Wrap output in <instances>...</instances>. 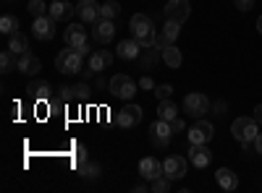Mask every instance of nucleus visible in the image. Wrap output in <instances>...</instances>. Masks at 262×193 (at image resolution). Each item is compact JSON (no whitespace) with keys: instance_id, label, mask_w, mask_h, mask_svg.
Instances as JSON below:
<instances>
[{"instance_id":"31","label":"nucleus","mask_w":262,"mask_h":193,"mask_svg":"<svg viewBox=\"0 0 262 193\" xmlns=\"http://www.w3.org/2000/svg\"><path fill=\"white\" fill-rule=\"evenodd\" d=\"M27 11L32 13V18H37V16H45L48 13V6H45V0H29Z\"/></svg>"},{"instance_id":"9","label":"nucleus","mask_w":262,"mask_h":193,"mask_svg":"<svg viewBox=\"0 0 262 193\" xmlns=\"http://www.w3.org/2000/svg\"><path fill=\"white\" fill-rule=\"evenodd\" d=\"M179 34H181V24H179V21H165L163 29L158 32V42H155V47H158V50L170 47L173 42L179 39Z\"/></svg>"},{"instance_id":"36","label":"nucleus","mask_w":262,"mask_h":193,"mask_svg":"<svg viewBox=\"0 0 262 193\" xmlns=\"http://www.w3.org/2000/svg\"><path fill=\"white\" fill-rule=\"evenodd\" d=\"M155 87H158V84L152 81L149 76H142V78H139V89H155Z\"/></svg>"},{"instance_id":"1","label":"nucleus","mask_w":262,"mask_h":193,"mask_svg":"<svg viewBox=\"0 0 262 193\" xmlns=\"http://www.w3.org/2000/svg\"><path fill=\"white\" fill-rule=\"evenodd\" d=\"M128 29H131V37H134L142 50H149V47H155V42H158V29L155 24H152V18L147 13H134L128 21Z\"/></svg>"},{"instance_id":"30","label":"nucleus","mask_w":262,"mask_h":193,"mask_svg":"<svg viewBox=\"0 0 262 193\" xmlns=\"http://www.w3.org/2000/svg\"><path fill=\"white\" fill-rule=\"evenodd\" d=\"M118 13H121V6L116 3V0H107V3L100 6V18H111L113 21Z\"/></svg>"},{"instance_id":"15","label":"nucleus","mask_w":262,"mask_h":193,"mask_svg":"<svg viewBox=\"0 0 262 193\" xmlns=\"http://www.w3.org/2000/svg\"><path fill=\"white\" fill-rule=\"evenodd\" d=\"M139 175H142V180H158V178H163L165 175L163 173V162L155 159V157L139 159Z\"/></svg>"},{"instance_id":"23","label":"nucleus","mask_w":262,"mask_h":193,"mask_svg":"<svg viewBox=\"0 0 262 193\" xmlns=\"http://www.w3.org/2000/svg\"><path fill=\"white\" fill-rule=\"evenodd\" d=\"M215 180H217V185H221L223 190H236L238 188V175L233 173V170H228V167H221L215 173Z\"/></svg>"},{"instance_id":"39","label":"nucleus","mask_w":262,"mask_h":193,"mask_svg":"<svg viewBox=\"0 0 262 193\" xmlns=\"http://www.w3.org/2000/svg\"><path fill=\"white\" fill-rule=\"evenodd\" d=\"M252 118H254V120L262 125V104H257V107H254V115H252Z\"/></svg>"},{"instance_id":"14","label":"nucleus","mask_w":262,"mask_h":193,"mask_svg":"<svg viewBox=\"0 0 262 193\" xmlns=\"http://www.w3.org/2000/svg\"><path fill=\"white\" fill-rule=\"evenodd\" d=\"M163 173H165V178H170V180H181V178L186 175V159L179 157V154H170V157L163 162Z\"/></svg>"},{"instance_id":"28","label":"nucleus","mask_w":262,"mask_h":193,"mask_svg":"<svg viewBox=\"0 0 262 193\" xmlns=\"http://www.w3.org/2000/svg\"><path fill=\"white\" fill-rule=\"evenodd\" d=\"M16 66H18L16 52H11V50H3V52H0V71H3V73H11Z\"/></svg>"},{"instance_id":"22","label":"nucleus","mask_w":262,"mask_h":193,"mask_svg":"<svg viewBox=\"0 0 262 193\" xmlns=\"http://www.w3.org/2000/svg\"><path fill=\"white\" fill-rule=\"evenodd\" d=\"M116 50H118L116 55H118V58H123V60H137V58H139V52H142V45H139V42H137L134 37H131V39H121Z\"/></svg>"},{"instance_id":"33","label":"nucleus","mask_w":262,"mask_h":193,"mask_svg":"<svg viewBox=\"0 0 262 193\" xmlns=\"http://www.w3.org/2000/svg\"><path fill=\"white\" fill-rule=\"evenodd\" d=\"M152 190H155V193H168V190H170V178H158V180H152Z\"/></svg>"},{"instance_id":"18","label":"nucleus","mask_w":262,"mask_h":193,"mask_svg":"<svg viewBox=\"0 0 262 193\" xmlns=\"http://www.w3.org/2000/svg\"><path fill=\"white\" fill-rule=\"evenodd\" d=\"M76 13H79V21H84V24H95L100 18V3L97 0H79Z\"/></svg>"},{"instance_id":"5","label":"nucleus","mask_w":262,"mask_h":193,"mask_svg":"<svg viewBox=\"0 0 262 193\" xmlns=\"http://www.w3.org/2000/svg\"><path fill=\"white\" fill-rule=\"evenodd\" d=\"M184 110H186V115H191V118H202V115L210 110V99H207L202 92H189V94L184 97Z\"/></svg>"},{"instance_id":"10","label":"nucleus","mask_w":262,"mask_h":193,"mask_svg":"<svg viewBox=\"0 0 262 193\" xmlns=\"http://www.w3.org/2000/svg\"><path fill=\"white\" fill-rule=\"evenodd\" d=\"M189 13H191L189 0H168L165 3V18L168 21H179V24H184V21L189 18Z\"/></svg>"},{"instance_id":"6","label":"nucleus","mask_w":262,"mask_h":193,"mask_svg":"<svg viewBox=\"0 0 262 193\" xmlns=\"http://www.w3.org/2000/svg\"><path fill=\"white\" fill-rule=\"evenodd\" d=\"M55 26H58V21H55L50 13L37 16L34 24H32V34H34L39 42H50V39L55 37Z\"/></svg>"},{"instance_id":"41","label":"nucleus","mask_w":262,"mask_h":193,"mask_svg":"<svg viewBox=\"0 0 262 193\" xmlns=\"http://www.w3.org/2000/svg\"><path fill=\"white\" fill-rule=\"evenodd\" d=\"M257 32H259V34H262V16H259V18H257Z\"/></svg>"},{"instance_id":"8","label":"nucleus","mask_w":262,"mask_h":193,"mask_svg":"<svg viewBox=\"0 0 262 193\" xmlns=\"http://www.w3.org/2000/svg\"><path fill=\"white\" fill-rule=\"evenodd\" d=\"M116 37V24L111 18H97L92 24V39L97 45H107V42H113Z\"/></svg>"},{"instance_id":"12","label":"nucleus","mask_w":262,"mask_h":193,"mask_svg":"<svg viewBox=\"0 0 262 193\" xmlns=\"http://www.w3.org/2000/svg\"><path fill=\"white\" fill-rule=\"evenodd\" d=\"M63 39H66V47H74V50H81V47L90 45V34H86V29H81L79 24H71L66 29Z\"/></svg>"},{"instance_id":"11","label":"nucleus","mask_w":262,"mask_h":193,"mask_svg":"<svg viewBox=\"0 0 262 193\" xmlns=\"http://www.w3.org/2000/svg\"><path fill=\"white\" fill-rule=\"evenodd\" d=\"M149 133H152V144H155V146H168L170 139H173V125L168 120H160L158 118L155 123H152Z\"/></svg>"},{"instance_id":"21","label":"nucleus","mask_w":262,"mask_h":193,"mask_svg":"<svg viewBox=\"0 0 262 193\" xmlns=\"http://www.w3.org/2000/svg\"><path fill=\"white\" fill-rule=\"evenodd\" d=\"M48 13L55 18V21H66V18H71L76 13V6L69 3V0H55V3L48 6Z\"/></svg>"},{"instance_id":"40","label":"nucleus","mask_w":262,"mask_h":193,"mask_svg":"<svg viewBox=\"0 0 262 193\" xmlns=\"http://www.w3.org/2000/svg\"><path fill=\"white\" fill-rule=\"evenodd\" d=\"M254 149H257V154H262V133L254 139Z\"/></svg>"},{"instance_id":"34","label":"nucleus","mask_w":262,"mask_h":193,"mask_svg":"<svg viewBox=\"0 0 262 193\" xmlns=\"http://www.w3.org/2000/svg\"><path fill=\"white\" fill-rule=\"evenodd\" d=\"M170 94H173L170 84H158V87H155V97H158V99H168Z\"/></svg>"},{"instance_id":"26","label":"nucleus","mask_w":262,"mask_h":193,"mask_svg":"<svg viewBox=\"0 0 262 193\" xmlns=\"http://www.w3.org/2000/svg\"><path fill=\"white\" fill-rule=\"evenodd\" d=\"M8 50L11 52H16V55H24L27 50H29V39L21 34V32H16V34H11L8 37Z\"/></svg>"},{"instance_id":"20","label":"nucleus","mask_w":262,"mask_h":193,"mask_svg":"<svg viewBox=\"0 0 262 193\" xmlns=\"http://www.w3.org/2000/svg\"><path fill=\"white\" fill-rule=\"evenodd\" d=\"M113 60H116L113 52H107V50H95V52L90 55V63H86V68H90L92 73H102Z\"/></svg>"},{"instance_id":"32","label":"nucleus","mask_w":262,"mask_h":193,"mask_svg":"<svg viewBox=\"0 0 262 193\" xmlns=\"http://www.w3.org/2000/svg\"><path fill=\"white\" fill-rule=\"evenodd\" d=\"M92 97V92H90V87H86V84L81 81V84H74V99H90Z\"/></svg>"},{"instance_id":"35","label":"nucleus","mask_w":262,"mask_h":193,"mask_svg":"<svg viewBox=\"0 0 262 193\" xmlns=\"http://www.w3.org/2000/svg\"><path fill=\"white\" fill-rule=\"evenodd\" d=\"M86 159H90V157H86V146L79 144V146H76V164H81V162H86Z\"/></svg>"},{"instance_id":"29","label":"nucleus","mask_w":262,"mask_h":193,"mask_svg":"<svg viewBox=\"0 0 262 193\" xmlns=\"http://www.w3.org/2000/svg\"><path fill=\"white\" fill-rule=\"evenodd\" d=\"M16 32H18V18L11 16V13H6L3 18H0V34L11 37V34H16Z\"/></svg>"},{"instance_id":"25","label":"nucleus","mask_w":262,"mask_h":193,"mask_svg":"<svg viewBox=\"0 0 262 193\" xmlns=\"http://www.w3.org/2000/svg\"><path fill=\"white\" fill-rule=\"evenodd\" d=\"M158 118L173 123V120L179 118V104L170 102V97H168V99H160V104H158Z\"/></svg>"},{"instance_id":"3","label":"nucleus","mask_w":262,"mask_h":193,"mask_svg":"<svg viewBox=\"0 0 262 193\" xmlns=\"http://www.w3.org/2000/svg\"><path fill=\"white\" fill-rule=\"evenodd\" d=\"M107 92H111L113 99L131 102V99H134V94L139 92V81H134V78L126 76V73H118V76H113L111 81H107Z\"/></svg>"},{"instance_id":"4","label":"nucleus","mask_w":262,"mask_h":193,"mask_svg":"<svg viewBox=\"0 0 262 193\" xmlns=\"http://www.w3.org/2000/svg\"><path fill=\"white\" fill-rule=\"evenodd\" d=\"M81 66H84V55H81L79 50H74V47L60 50L58 58H55V68H58L63 76H74V73H79Z\"/></svg>"},{"instance_id":"16","label":"nucleus","mask_w":262,"mask_h":193,"mask_svg":"<svg viewBox=\"0 0 262 193\" xmlns=\"http://www.w3.org/2000/svg\"><path fill=\"white\" fill-rule=\"evenodd\" d=\"M16 71L32 78V76H37V73L42 71V60H39L34 52H29V50H27L24 55H18V66H16Z\"/></svg>"},{"instance_id":"19","label":"nucleus","mask_w":262,"mask_h":193,"mask_svg":"<svg viewBox=\"0 0 262 193\" xmlns=\"http://www.w3.org/2000/svg\"><path fill=\"white\" fill-rule=\"evenodd\" d=\"M189 162L194 167H207L212 162V152L207 149V144H191L189 146Z\"/></svg>"},{"instance_id":"37","label":"nucleus","mask_w":262,"mask_h":193,"mask_svg":"<svg viewBox=\"0 0 262 193\" xmlns=\"http://www.w3.org/2000/svg\"><path fill=\"white\" fill-rule=\"evenodd\" d=\"M233 3H236L238 11H249V8L254 6V0H233Z\"/></svg>"},{"instance_id":"2","label":"nucleus","mask_w":262,"mask_h":193,"mask_svg":"<svg viewBox=\"0 0 262 193\" xmlns=\"http://www.w3.org/2000/svg\"><path fill=\"white\" fill-rule=\"evenodd\" d=\"M231 133L238 144H242V149H252L254 139L259 136V123L254 118H236L233 125H231Z\"/></svg>"},{"instance_id":"38","label":"nucleus","mask_w":262,"mask_h":193,"mask_svg":"<svg viewBox=\"0 0 262 193\" xmlns=\"http://www.w3.org/2000/svg\"><path fill=\"white\" fill-rule=\"evenodd\" d=\"M170 125H173V133H181V131H184V120H181V118H176Z\"/></svg>"},{"instance_id":"13","label":"nucleus","mask_w":262,"mask_h":193,"mask_svg":"<svg viewBox=\"0 0 262 193\" xmlns=\"http://www.w3.org/2000/svg\"><path fill=\"white\" fill-rule=\"evenodd\" d=\"M189 141L191 144H207L212 136H215V128H212V123H207V120H196L191 128H189Z\"/></svg>"},{"instance_id":"17","label":"nucleus","mask_w":262,"mask_h":193,"mask_svg":"<svg viewBox=\"0 0 262 193\" xmlns=\"http://www.w3.org/2000/svg\"><path fill=\"white\" fill-rule=\"evenodd\" d=\"M27 94H29V99H34V102H45V99H53V87H50V81L37 78V81H29Z\"/></svg>"},{"instance_id":"7","label":"nucleus","mask_w":262,"mask_h":193,"mask_svg":"<svg viewBox=\"0 0 262 193\" xmlns=\"http://www.w3.org/2000/svg\"><path fill=\"white\" fill-rule=\"evenodd\" d=\"M142 120H144V110H142L139 104H126L123 110L116 115V123L121 128H137Z\"/></svg>"},{"instance_id":"27","label":"nucleus","mask_w":262,"mask_h":193,"mask_svg":"<svg viewBox=\"0 0 262 193\" xmlns=\"http://www.w3.org/2000/svg\"><path fill=\"white\" fill-rule=\"evenodd\" d=\"M163 63L168 68H179L181 66V50L179 47H163Z\"/></svg>"},{"instance_id":"24","label":"nucleus","mask_w":262,"mask_h":193,"mask_svg":"<svg viewBox=\"0 0 262 193\" xmlns=\"http://www.w3.org/2000/svg\"><path fill=\"white\" fill-rule=\"evenodd\" d=\"M76 173L84 178V180H97L100 175H102V167H100V162H92V159H86V162H81V164H76Z\"/></svg>"}]
</instances>
